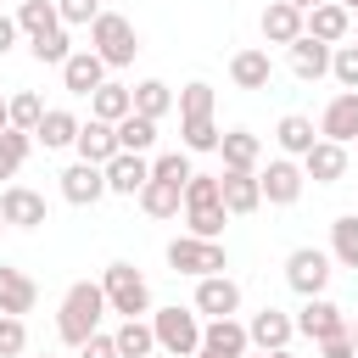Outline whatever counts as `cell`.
<instances>
[{
    "instance_id": "6da1fadb",
    "label": "cell",
    "mask_w": 358,
    "mask_h": 358,
    "mask_svg": "<svg viewBox=\"0 0 358 358\" xmlns=\"http://www.w3.org/2000/svg\"><path fill=\"white\" fill-rule=\"evenodd\" d=\"M101 319H106L101 285H95V280H78V285H67V296H62V308H56V336H62L67 347H84V341L101 330Z\"/></svg>"
},
{
    "instance_id": "7a4b0ae2",
    "label": "cell",
    "mask_w": 358,
    "mask_h": 358,
    "mask_svg": "<svg viewBox=\"0 0 358 358\" xmlns=\"http://www.w3.org/2000/svg\"><path fill=\"white\" fill-rule=\"evenodd\" d=\"M224 201H218V173H190L185 179V224L196 241H218L224 235Z\"/></svg>"
},
{
    "instance_id": "3957f363",
    "label": "cell",
    "mask_w": 358,
    "mask_h": 358,
    "mask_svg": "<svg viewBox=\"0 0 358 358\" xmlns=\"http://www.w3.org/2000/svg\"><path fill=\"white\" fill-rule=\"evenodd\" d=\"M101 296H106V313H117V319H140V313H151V285H145V274H140L134 263H106V274H101Z\"/></svg>"
},
{
    "instance_id": "277c9868",
    "label": "cell",
    "mask_w": 358,
    "mask_h": 358,
    "mask_svg": "<svg viewBox=\"0 0 358 358\" xmlns=\"http://www.w3.org/2000/svg\"><path fill=\"white\" fill-rule=\"evenodd\" d=\"M145 324H151V336H157V347H162L168 358H196V347H201V319H196V308H157Z\"/></svg>"
},
{
    "instance_id": "5b68a950",
    "label": "cell",
    "mask_w": 358,
    "mask_h": 358,
    "mask_svg": "<svg viewBox=\"0 0 358 358\" xmlns=\"http://www.w3.org/2000/svg\"><path fill=\"white\" fill-rule=\"evenodd\" d=\"M90 50H95L106 67H129V62H134V50H140V34H134V22H129V17L101 11V17L90 22Z\"/></svg>"
},
{
    "instance_id": "8992f818",
    "label": "cell",
    "mask_w": 358,
    "mask_h": 358,
    "mask_svg": "<svg viewBox=\"0 0 358 358\" xmlns=\"http://www.w3.org/2000/svg\"><path fill=\"white\" fill-rule=\"evenodd\" d=\"M168 268H173V274H190V280H207V274H224V268H229V257H224V246H218V241L179 235V241H168Z\"/></svg>"
},
{
    "instance_id": "52a82bcc",
    "label": "cell",
    "mask_w": 358,
    "mask_h": 358,
    "mask_svg": "<svg viewBox=\"0 0 358 358\" xmlns=\"http://www.w3.org/2000/svg\"><path fill=\"white\" fill-rule=\"evenodd\" d=\"M285 285L308 302V296H324V285H330V252H319V246H296L291 257H285Z\"/></svg>"
},
{
    "instance_id": "ba28073f",
    "label": "cell",
    "mask_w": 358,
    "mask_h": 358,
    "mask_svg": "<svg viewBox=\"0 0 358 358\" xmlns=\"http://www.w3.org/2000/svg\"><path fill=\"white\" fill-rule=\"evenodd\" d=\"M252 341H246V324L241 319H207L201 324V347L196 358H246Z\"/></svg>"
},
{
    "instance_id": "9c48e42d",
    "label": "cell",
    "mask_w": 358,
    "mask_h": 358,
    "mask_svg": "<svg viewBox=\"0 0 358 358\" xmlns=\"http://www.w3.org/2000/svg\"><path fill=\"white\" fill-rule=\"evenodd\" d=\"M302 185H308V179H302V168H296L291 157H274V162L257 173V190H263L268 207H291V201L302 196Z\"/></svg>"
},
{
    "instance_id": "30bf717a",
    "label": "cell",
    "mask_w": 358,
    "mask_h": 358,
    "mask_svg": "<svg viewBox=\"0 0 358 358\" xmlns=\"http://www.w3.org/2000/svg\"><path fill=\"white\" fill-rule=\"evenodd\" d=\"M218 201H224V213H229V218L257 213V207H263L257 173H246V168H224V173H218Z\"/></svg>"
},
{
    "instance_id": "8fae6325",
    "label": "cell",
    "mask_w": 358,
    "mask_h": 358,
    "mask_svg": "<svg viewBox=\"0 0 358 358\" xmlns=\"http://www.w3.org/2000/svg\"><path fill=\"white\" fill-rule=\"evenodd\" d=\"M291 336H296V319H291V313H280V308H263V313H252V324H246L252 352H285V347H291Z\"/></svg>"
},
{
    "instance_id": "7c38bea8",
    "label": "cell",
    "mask_w": 358,
    "mask_h": 358,
    "mask_svg": "<svg viewBox=\"0 0 358 358\" xmlns=\"http://www.w3.org/2000/svg\"><path fill=\"white\" fill-rule=\"evenodd\" d=\"M196 313H207V319H235V313H241V285H235L229 274L196 280Z\"/></svg>"
},
{
    "instance_id": "4fadbf2b",
    "label": "cell",
    "mask_w": 358,
    "mask_h": 358,
    "mask_svg": "<svg viewBox=\"0 0 358 358\" xmlns=\"http://www.w3.org/2000/svg\"><path fill=\"white\" fill-rule=\"evenodd\" d=\"M296 330L308 341H330V336H347V313L330 302V296H308L302 313H296Z\"/></svg>"
},
{
    "instance_id": "5bb4252c",
    "label": "cell",
    "mask_w": 358,
    "mask_h": 358,
    "mask_svg": "<svg viewBox=\"0 0 358 358\" xmlns=\"http://www.w3.org/2000/svg\"><path fill=\"white\" fill-rule=\"evenodd\" d=\"M0 218H6L11 229H39V224H45V196L28 190V185H6V190H0Z\"/></svg>"
},
{
    "instance_id": "9a60e30c",
    "label": "cell",
    "mask_w": 358,
    "mask_h": 358,
    "mask_svg": "<svg viewBox=\"0 0 358 358\" xmlns=\"http://www.w3.org/2000/svg\"><path fill=\"white\" fill-rule=\"evenodd\" d=\"M319 140H336V145L358 140V90H341V95L324 106V117H319Z\"/></svg>"
},
{
    "instance_id": "2e32d148",
    "label": "cell",
    "mask_w": 358,
    "mask_h": 358,
    "mask_svg": "<svg viewBox=\"0 0 358 358\" xmlns=\"http://www.w3.org/2000/svg\"><path fill=\"white\" fill-rule=\"evenodd\" d=\"M73 151H78V162H95V168H106V162L117 157V129H112V123H101V117H90V123H78V140H73Z\"/></svg>"
},
{
    "instance_id": "e0dca14e",
    "label": "cell",
    "mask_w": 358,
    "mask_h": 358,
    "mask_svg": "<svg viewBox=\"0 0 358 358\" xmlns=\"http://www.w3.org/2000/svg\"><path fill=\"white\" fill-rule=\"evenodd\" d=\"M62 196H67L73 207H95V201L106 196V168H95V162H73V168L62 173Z\"/></svg>"
},
{
    "instance_id": "ac0fdd59",
    "label": "cell",
    "mask_w": 358,
    "mask_h": 358,
    "mask_svg": "<svg viewBox=\"0 0 358 358\" xmlns=\"http://www.w3.org/2000/svg\"><path fill=\"white\" fill-rule=\"evenodd\" d=\"M62 84H67L73 95H95V90L106 84V62H101L95 50H73V56L62 62Z\"/></svg>"
},
{
    "instance_id": "d6986e66",
    "label": "cell",
    "mask_w": 358,
    "mask_h": 358,
    "mask_svg": "<svg viewBox=\"0 0 358 358\" xmlns=\"http://www.w3.org/2000/svg\"><path fill=\"white\" fill-rule=\"evenodd\" d=\"M268 78H274L268 50L246 45V50H235V56H229V84H235V90H268Z\"/></svg>"
},
{
    "instance_id": "ffe728a7",
    "label": "cell",
    "mask_w": 358,
    "mask_h": 358,
    "mask_svg": "<svg viewBox=\"0 0 358 358\" xmlns=\"http://www.w3.org/2000/svg\"><path fill=\"white\" fill-rule=\"evenodd\" d=\"M347 173V145H336V140H313V151L302 157V179H313V185H336Z\"/></svg>"
},
{
    "instance_id": "44dd1931",
    "label": "cell",
    "mask_w": 358,
    "mask_h": 358,
    "mask_svg": "<svg viewBox=\"0 0 358 358\" xmlns=\"http://www.w3.org/2000/svg\"><path fill=\"white\" fill-rule=\"evenodd\" d=\"M34 302H39V285H34V280H28L22 268L0 263V313L22 319V313H34Z\"/></svg>"
},
{
    "instance_id": "7402d4cb",
    "label": "cell",
    "mask_w": 358,
    "mask_h": 358,
    "mask_svg": "<svg viewBox=\"0 0 358 358\" xmlns=\"http://www.w3.org/2000/svg\"><path fill=\"white\" fill-rule=\"evenodd\" d=\"M347 28H352V17H347L336 0H324V6H313V11L302 17V34H308V39H319V45H341V39H347Z\"/></svg>"
},
{
    "instance_id": "603a6c76",
    "label": "cell",
    "mask_w": 358,
    "mask_h": 358,
    "mask_svg": "<svg viewBox=\"0 0 358 358\" xmlns=\"http://www.w3.org/2000/svg\"><path fill=\"white\" fill-rule=\"evenodd\" d=\"M285 62H291V73L302 78V84H313V78H324L330 73V45H319V39H291L285 45Z\"/></svg>"
},
{
    "instance_id": "cb8c5ba5",
    "label": "cell",
    "mask_w": 358,
    "mask_h": 358,
    "mask_svg": "<svg viewBox=\"0 0 358 358\" xmlns=\"http://www.w3.org/2000/svg\"><path fill=\"white\" fill-rule=\"evenodd\" d=\"M145 179H151V162L134 157V151H117V157L106 162V190H112V196H140Z\"/></svg>"
},
{
    "instance_id": "d4e9b609",
    "label": "cell",
    "mask_w": 358,
    "mask_h": 358,
    "mask_svg": "<svg viewBox=\"0 0 358 358\" xmlns=\"http://www.w3.org/2000/svg\"><path fill=\"white\" fill-rule=\"evenodd\" d=\"M78 140V117L67 112V106H45V117H39V129H34V145H45V151H67Z\"/></svg>"
},
{
    "instance_id": "484cf974",
    "label": "cell",
    "mask_w": 358,
    "mask_h": 358,
    "mask_svg": "<svg viewBox=\"0 0 358 358\" xmlns=\"http://www.w3.org/2000/svg\"><path fill=\"white\" fill-rule=\"evenodd\" d=\"M218 157H224V168H246V173H257V162H263V140H257L252 129H229V134H218Z\"/></svg>"
},
{
    "instance_id": "4316f807",
    "label": "cell",
    "mask_w": 358,
    "mask_h": 358,
    "mask_svg": "<svg viewBox=\"0 0 358 358\" xmlns=\"http://www.w3.org/2000/svg\"><path fill=\"white\" fill-rule=\"evenodd\" d=\"M257 28H263V39H268V45H291V39H302V11H296V6H285V0H268Z\"/></svg>"
},
{
    "instance_id": "83f0119b",
    "label": "cell",
    "mask_w": 358,
    "mask_h": 358,
    "mask_svg": "<svg viewBox=\"0 0 358 358\" xmlns=\"http://www.w3.org/2000/svg\"><path fill=\"white\" fill-rule=\"evenodd\" d=\"M129 101H134V112L151 117V123H162V117L173 112V90H168L162 78H140V84H129Z\"/></svg>"
},
{
    "instance_id": "f1b7e54d",
    "label": "cell",
    "mask_w": 358,
    "mask_h": 358,
    "mask_svg": "<svg viewBox=\"0 0 358 358\" xmlns=\"http://www.w3.org/2000/svg\"><path fill=\"white\" fill-rule=\"evenodd\" d=\"M274 140H280V151H285V157H308V151H313V140H319V129H313V117L285 112V117H280V129H274Z\"/></svg>"
},
{
    "instance_id": "f546056e",
    "label": "cell",
    "mask_w": 358,
    "mask_h": 358,
    "mask_svg": "<svg viewBox=\"0 0 358 358\" xmlns=\"http://www.w3.org/2000/svg\"><path fill=\"white\" fill-rule=\"evenodd\" d=\"M129 112H134V101H129V84H101V90L90 95V117H101V123H112V129H117Z\"/></svg>"
},
{
    "instance_id": "4dcf8cb0",
    "label": "cell",
    "mask_w": 358,
    "mask_h": 358,
    "mask_svg": "<svg viewBox=\"0 0 358 358\" xmlns=\"http://www.w3.org/2000/svg\"><path fill=\"white\" fill-rule=\"evenodd\" d=\"M112 347H117V358H151V352H157V336H151L145 319H123V324L112 330Z\"/></svg>"
},
{
    "instance_id": "1f68e13d",
    "label": "cell",
    "mask_w": 358,
    "mask_h": 358,
    "mask_svg": "<svg viewBox=\"0 0 358 358\" xmlns=\"http://www.w3.org/2000/svg\"><path fill=\"white\" fill-rule=\"evenodd\" d=\"M11 22H17V34H28V39H39V34L62 28V17H56V0H22Z\"/></svg>"
},
{
    "instance_id": "d6a6232c",
    "label": "cell",
    "mask_w": 358,
    "mask_h": 358,
    "mask_svg": "<svg viewBox=\"0 0 358 358\" xmlns=\"http://www.w3.org/2000/svg\"><path fill=\"white\" fill-rule=\"evenodd\" d=\"M140 207H145L151 218H179L185 190H179V185H162V179H145V185H140Z\"/></svg>"
},
{
    "instance_id": "836d02e7",
    "label": "cell",
    "mask_w": 358,
    "mask_h": 358,
    "mask_svg": "<svg viewBox=\"0 0 358 358\" xmlns=\"http://www.w3.org/2000/svg\"><path fill=\"white\" fill-rule=\"evenodd\" d=\"M330 257L341 268H358V213H341L330 224Z\"/></svg>"
},
{
    "instance_id": "e575fe53",
    "label": "cell",
    "mask_w": 358,
    "mask_h": 358,
    "mask_svg": "<svg viewBox=\"0 0 358 358\" xmlns=\"http://www.w3.org/2000/svg\"><path fill=\"white\" fill-rule=\"evenodd\" d=\"M157 145V123L151 117H140V112H129L123 123H117V151H134V157H145Z\"/></svg>"
},
{
    "instance_id": "d590c367",
    "label": "cell",
    "mask_w": 358,
    "mask_h": 358,
    "mask_svg": "<svg viewBox=\"0 0 358 358\" xmlns=\"http://www.w3.org/2000/svg\"><path fill=\"white\" fill-rule=\"evenodd\" d=\"M6 112H11V129L34 134V129H39V117H45V101H39L34 90H17V95L6 101Z\"/></svg>"
},
{
    "instance_id": "8d00e7d4",
    "label": "cell",
    "mask_w": 358,
    "mask_h": 358,
    "mask_svg": "<svg viewBox=\"0 0 358 358\" xmlns=\"http://www.w3.org/2000/svg\"><path fill=\"white\" fill-rule=\"evenodd\" d=\"M28 151H34V134H22V129H6V134H0V179H11V173L28 162Z\"/></svg>"
},
{
    "instance_id": "74e56055",
    "label": "cell",
    "mask_w": 358,
    "mask_h": 358,
    "mask_svg": "<svg viewBox=\"0 0 358 358\" xmlns=\"http://www.w3.org/2000/svg\"><path fill=\"white\" fill-rule=\"evenodd\" d=\"M28 50H34V62H45V67H62V62L73 56V45H67V28H50V34L28 39Z\"/></svg>"
},
{
    "instance_id": "f35d334b",
    "label": "cell",
    "mask_w": 358,
    "mask_h": 358,
    "mask_svg": "<svg viewBox=\"0 0 358 358\" xmlns=\"http://www.w3.org/2000/svg\"><path fill=\"white\" fill-rule=\"evenodd\" d=\"M185 151H218V123L213 117H179Z\"/></svg>"
},
{
    "instance_id": "ab89813d",
    "label": "cell",
    "mask_w": 358,
    "mask_h": 358,
    "mask_svg": "<svg viewBox=\"0 0 358 358\" xmlns=\"http://www.w3.org/2000/svg\"><path fill=\"white\" fill-rule=\"evenodd\" d=\"M196 168H190V151H162L157 162H151V179H162V185H179L185 190V179H190Z\"/></svg>"
},
{
    "instance_id": "60d3db41",
    "label": "cell",
    "mask_w": 358,
    "mask_h": 358,
    "mask_svg": "<svg viewBox=\"0 0 358 358\" xmlns=\"http://www.w3.org/2000/svg\"><path fill=\"white\" fill-rule=\"evenodd\" d=\"M173 106H179V117H213V84H201V78L185 84Z\"/></svg>"
},
{
    "instance_id": "b9f144b4",
    "label": "cell",
    "mask_w": 358,
    "mask_h": 358,
    "mask_svg": "<svg viewBox=\"0 0 358 358\" xmlns=\"http://www.w3.org/2000/svg\"><path fill=\"white\" fill-rule=\"evenodd\" d=\"M330 78L341 90H358V45H330Z\"/></svg>"
},
{
    "instance_id": "7bdbcfd3",
    "label": "cell",
    "mask_w": 358,
    "mask_h": 358,
    "mask_svg": "<svg viewBox=\"0 0 358 358\" xmlns=\"http://www.w3.org/2000/svg\"><path fill=\"white\" fill-rule=\"evenodd\" d=\"M56 17H62V28H90L101 17V0H56Z\"/></svg>"
},
{
    "instance_id": "ee69618b",
    "label": "cell",
    "mask_w": 358,
    "mask_h": 358,
    "mask_svg": "<svg viewBox=\"0 0 358 358\" xmlns=\"http://www.w3.org/2000/svg\"><path fill=\"white\" fill-rule=\"evenodd\" d=\"M22 347H28V330H22V319L0 313V358H17Z\"/></svg>"
},
{
    "instance_id": "f6af8a7d",
    "label": "cell",
    "mask_w": 358,
    "mask_h": 358,
    "mask_svg": "<svg viewBox=\"0 0 358 358\" xmlns=\"http://www.w3.org/2000/svg\"><path fill=\"white\" fill-rule=\"evenodd\" d=\"M313 347H319V358H358L352 336H330V341H313Z\"/></svg>"
},
{
    "instance_id": "bcb514c9",
    "label": "cell",
    "mask_w": 358,
    "mask_h": 358,
    "mask_svg": "<svg viewBox=\"0 0 358 358\" xmlns=\"http://www.w3.org/2000/svg\"><path fill=\"white\" fill-rule=\"evenodd\" d=\"M78 358H117V347H112V336H101V330H95V336L78 347Z\"/></svg>"
},
{
    "instance_id": "7dc6e473",
    "label": "cell",
    "mask_w": 358,
    "mask_h": 358,
    "mask_svg": "<svg viewBox=\"0 0 358 358\" xmlns=\"http://www.w3.org/2000/svg\"><path fill=\"white\" fill-rule=\"evenodd\" d=\"M11 45H17V22H11V17H6V11H0V56H6V50H11Z\"/></svg>"
},
{
    "instance_id": "c3c4849f",
    "label": "cell",
    "mask_w": 358,
    "mask_h": 358,
    "mask_svg": "<svg viewBox=\"0 0 358 358\" xmlns=\"http://www.w3.org/2000/svg\"><path fill=\"white\" fill-rule=\"evenodd\" d=\"M285 6H296V11L308 17V11H313V6H324V0H285Z\"/></svg>"
},
{
    "instance_id": "681fc988",
    "label": "cell",
    "mask_w": 358,
    "mask_h": 358,
    "mask_svg": "<svg viewBox=\"0 0 358 358\" xmlns=\"http://www.w3.org/2000/svg\"><path fill=\"white\" fill-rule=\"evenodd\" d=\"M11 129V112H6V95H0V134Z\"/></svg>"
},
{
    "instance_id": "f907efd6",
    "label": "cell",
    "mask_w": 358,
    "mask_h": 358,
    "mask_svg": "<svg viewBox=\"0 0 358 358\" xmlns=\"http://www.w3.org/2000/svg\"><path fill=\"white\" fill-rule=\"evenodd\" d=\"M336 6H341V11H347V17H352V11H358V0H336Z\"/></svg>"
},
{
    "instance_id": "816d5d0a",
    "label": "cell",
    "mask_w": 358,
    "mask_h": 358,
    "mask_svg": "<svg viewBox=\"0 0 358 358\" xmlns=\"http://www.w3.org/2000/svg\"><path fill=\"white\" fill-rule=\"evenodd\" d=\"M246 358H291V352H246Z\"/></svg>"
},
{
    "instance_id": "f5cc1de1",
    "label": "cell",
    "mask_w": 358,
    "mask_h": 358,
    "mask_svg": "<svg viewBox=\"0 0 358 358\" xmlns=\"http://www.w3.org/2000/svg\"><path fill=\"white\" fill-rule=\"evenodd\" d=\"M347 336H352V347H358V319H352V324H347Z\"/></svg>"
},
{
    "instance_id": "db71d44e",
    "label": "cell",
    "mask_w": 358,
    "mask_h": 358,
    "mask_svg": "<svg viewBox=\"0 0 358 358\" xmlns=\"http://www.w3.org/2000/svg\"><path fill=\"white\" fill-rule=\"evenodd\" d=\"M0 229H6V218H0Z\"/></svg>"
},
{
    "instance_id": "11a10c76",
    "label": "cell",
    "mask_w": 358,
    "mask_h": 358,
    "mask_svg": "<svg viewBox=\"0 0 358 358\" xmlns=\"http://www.w3.org/2000/svg\"><path fill=\"white\" fill-rule=\"evenodd\" d=\"M45 358H50V352H45Z\"/></svg>"
}]
</instances>
